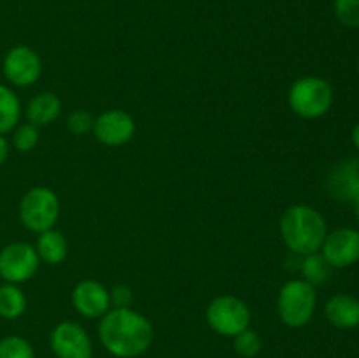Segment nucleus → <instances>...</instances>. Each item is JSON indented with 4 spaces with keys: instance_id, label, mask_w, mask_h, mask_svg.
Returning a JSON list of instances; mask_svg holds the SVG:
<instances>
[{
    "instance_id": "nucleus-1",
    "label": "nucleus",
    "mask_w": 359,
    "mask_h": 358,
    "mask_svg": "<svg viewBox=\"0 0 359 358\" xmlns=\"http://www.w3.org/2000/svg\"><path fill=\"white\" fill-rule=\"evenodd\" d=\"M98 336L111 354L118 358H133L151 346L153 326L149 319L130 307H114L102 316Z\"/></svg>"
},
{
    "instance_id": "nucleus-2",
    "label": "nucleus",
    "mask_w": 359,
    "mask_h": 358,
    "mask_svg": "<svg viewBox=\"0 0 359 358\" xmlns=\"http://www.w3.org/2000/svg\"><path fill=\"white\" fill-rule=\"evenodd\" d=\"M280 234L293 253L314 255L326 239V221L314 207L293 206L280 218Z\"/></svg>"
},
{
    "instance_id": "nucleus-3",
    "label": "nucleus",
    "mask_w": 359,
    "mask_h": 358,
    "mask_svg": "<svg viewBox=\"0 0 359 358\" xmlns=\"http://www.w3.org/2000/svg\"><path fill=\"white\" fill-rule=\"evenodd\" d=\"M287 102L294 114L302 116V118H321L332 107L333 90L328 81L321 79V77H300L291 86Z\"/></svg>"
},
{
    "instance_id": "nucleus-4",
    "label": "nucleus",
    "mask_w": 359,
    "mask_h": 358,
    "mask_svg": "<svg viewBox=\"0 0 359 358\" xmlns=\"http://www.w3.org/2000/svg\"><path fill=\"white\" fill-rule=\"evenodd\" d=\"M316 290L309 281L291 279L280 288L277 311L287 326L298 329L311 321L316 311Z\"/></svg>"
},
{
    "instance_id": "nucleus-5",
    "label": "nucleus",
    "mask_w": 359,
    "mask_h": 358,
    "mask_svg": "<svg viewBox=\"0 0 359 358\" xmlns=\"http://www.w3.org/2000/svg\"><path fill=\"white\" fill-rule=\"evenodd\" d=\"M58 197L53 193V190L44 188V186L32 188L21 199L20 218L28 230L37 232V234L49 230L58 220Z\"/></svg>"
},
{
    "instance_id": "nucleus-6",
    "label": "nucleus",
    "mask_w": 359,
    "mask_h": 358,
    "mask_svg": "<svg viewBox=\"0 0 359 358\" xmlns=\"http://www.w3.org/2000/svg\"><path fill=\"white\" fill-rule=\"evenodd\" d=\"M251 311L241 298L223 295L214 298L207 307V323L214 332L226 337H235L237 333L249 329Z\"/></svg>"
},
{
    "instance_id": "nucleus-7",
    "label": "nucleus",
    "mask_w": 359,
    "mask_h": 358,
    "mask_svg": "<svg viewBox=\"0 0 359 358\" xmlns=\"http://www.w3.org/2000/svg\"><path fill=\"white\" fill-rule=\"evenodd\" d=\"M39 267V255L34 246L14 242L0 251V277L11 284L30 279Z\"/></svg>"
},
{
    "instance_id": "nucleus-8",
    "label": "nucleus",
    "mask_w": 359,
    "mask_h": 358,
    "mask_svg": "<svg viewBox=\"0 0 359 358\" xmlns=\"http://www.w3.org/2000/svg\"><path fill=\"white\" fill-rule=\"evenodd\" d=\"M51 347L58 358H91L93 344L81 325L63 321L53 330Z\"/></svg>"
},
{
    "instance_id": "nucleus-9",
    "label": "nucleus",
    "mask_w": 359,
    "mask_h": 358,
    "mask_svg": "<svg viewBox=\"0 0 359 358\" xmlns=\"http://www.w3.org/2000/svg\"><path fill=\"white\" fill-rule=\"evenodd\" d=\"M4 76L16 86H30L41 77L42 63L28 46H16L4 58Z\"/></svg>"
},
{
    "instance_id": "nucleus-10",
    "label": "nucleus",
    "mask_w": 359,
    "mask_h": 358,
    "mask_svg": "<svg viewBox=\"0 0 359 358\" xmlns=\"http://www.w3.org/2000/svg\"><path fill=\"white\" fill-rule=\"evenodd\" d=\"M323 258L330 267L344 269L359 260V232L354 228H339L326 234L323 242Z\"/></svg>"
},
{
    "instance_id": "nucleus-11",
    "label": "nucleus",
    "mask_w": 359,
    "mask_h": 358,
    "mask_svg": "<svg viewBox=\"0 0 359 358\" xmlns=\"http://www.w3.org/2000/svg\"><path fill=\"white\" fill-rule=\"evenodd\" d=\"M93 130L97 139L105 146H121L126 144L135 133V121L125 111H105L95 119Z\"/></svg>"
},
{
    "instance_id": "nucleus-12",
    "label": "nucleus",
    "mask_w": 359,
    "mask_h": 358,
    "mask_svg": "<svg viewBox=\"0 0 359 358\" xmlns=\"http://www.w3.org/2000/svg\"><path fill=\"white\" fill-rule=\"evenodd\" d=\"M74 307L86 318H98L109 311L111 305V293L104 284L97 281H81L72 293Z\"/></svg>"
},
{
    "instance_id": "nucleus-13",
    "label": "nucleus",
    "mask_w": 359,
    "mask_h": 358,
    "mask_svg": "<svg viewBox=\"0 0 359 358\" xmlns=\"http://www.w3.org/2000/svg\"><path fill=\"white\" fill-rule=\"evenodd\" d=\"M330 192L339 200H349L359 195V160H346L337 165L328 179Z\"/></svg>"
},
{
    "instance_id": "nucleus-14",
    "label": "nucleus",
    "mask_w": 359,
    "mask_h": 358,
    "mask_svg": "<svg viewBox=\"0 0 359 358\" xmlns=\"http://www.w3.org/2000/svg\"><path fill=\"white\" fill-rule=\"evenodd\" d=\"M325 314L337 329L351 330L359 326V298L340 293L326 302Z\"/></svg>"
},
{
    "instance_id": "nucleus-15",
    "label": "nucleus",
    "mask_w": 359,
    "mask_h": 358,
    "mask_svg": "<svg viewBox=\"0 0 359 358\" xmlns=\"http://www.w3.org/2000/svg\"><path fill=\"white\" fill-rule=\"evenodd\" d=\"M60 111H62V102L56 97L55 93H39L37 97H34L30 100L27 107V118L32 125L41 126L48 125L53 119L58 118Z\"/></svg>"
},
{
    "instance_id": "nucleus-16",
    "label": "nucleus",
    "mask_w": 359,
    "mask_h": 358,
    "mask_svg": "<svg viewBox=\"0 0 359 358\" xmlns=\"http://www.w3.org/2000/svg\"><path fill=\"white\" fill-rule=\"evenodd\" d=\"M35 251H37L39 258L44 260L46 263H60L65 260L67 253H69V244L58 230L49 228V230L39 234Z\"/></svg>"
},
{
    "instance_id": "nucleus-17",
    "label": "nucleus",
    "mask_w": 359,
    "mask_h": 358,
    "mask_svg": "<svg viewBox=\"0 0 359 358\" xmlns=\"http://www.w3.org/2000/svg\"><path fill=\"white\" fill-rule=\"evenodd\" d=\"M27 309V298L16 284L0 286V316L6 319H14L21 316Z\"/></svg>"
},
{
    "instance_id": "nucleus-18",
    "label": "nucleus",
    "mask_w": 359,
    "mask_h": 358,
    "mask_svg": "<svg viewBox=\"0 0 359 358\" xmlns=\"http://www.w3.org/2000/svg\"><path fill=\"white\" fill-rule=\"evenodd\" d=\"M21 107L16 95L7 86L0 84V133L9 132L14 128L20 119Z\"/></svg>"
},
{
    "instance_id": "nucleus-19",
    "label": "nucleus",
    "mask_w": 359,
    "mask_h": 358,
    "mask_svg": "<svg viewBox=\"0 0 359 358\" xmlns=\"http://www.w3.org/2000/svg\"><path fill=\"white\" fill-rule=\"evenodd\" d=\"M0 358H35V354L28 340L11 336L0 340Z\"/></svg>"
},
{
    "instance_id": "nucleus-20",
    "label": "nucleus",
    "mask_w": 359,
    "mask_h": 358,
    "mask_svg": "<svg viewBox=\"0 0 359 358\" xmlns=\"http://www.w3.org/2000/svg\"><path fill=\"white\" fill-rule=\"evenodd\" d=\"M233 347L241 357L244 358H252L262 351V339L256 332L245 329L244 332L237 333L233 340Z\"/></svg>"
},
{
    "instance_id": "nucleus-21",
    "label": "nucleus",
    "mask_w": 359,
    "mask_h": 358,
    "mask_svg": "<svg viewBox=\"0 0 359 358\" xmlns=\"http://www.w3.org/2000/svg\"><path fill=\"white\" fill-rule=\"evenodd\" d=\"M335 14L346 27H359V0H335Z\"/></svg>"
},
{
    "instance_id": "nucleus-22",
    "label": "nucleus",
    "mask_w": 359,
    "mask_h": 358,
    "mask_svg": "<svg viewBox=\"0 0 359 358\" xmlns=\"http://www.w3.org/2000/svg\"><path fill=\"white\" fill-rule=\"evenodd\" d=\"M39 142V130L37 126L32 125V123H27V125H21L20 128L14 132L13 135V144L16 150L20 151H32Z\"/></svg>"
},
{
    "instance_id": "nucleus-23",
    "label": "nucleus",
    "mask_w": 359,
    "mask_h": 358,
    "mask_svg": "<svg viewBox=\"0 0 359 358\" xmlns=\"http://www.w3.org/2000/svg\"><path fill=\"white\" fill-rule=\"evenodd\" d=\"M328 262H326L323 256L314 255H307V260H305L304 265V272L307 276L309 283H321V281L326 279L328 276Z\"/></svg>"
},
{
    "instance_id": "nucleus-24",
    "label": "nucleus",
    "mask_w": 359,
    "mask_h": 358,
    "mask_svg": "<svg viewBox=\"0 0 359 358\" xmlns=\"http://www.w3.org/2000/svg\"><path fill=\"white\" fill-rule=\"evenodd\" d=\"M93 123H95V119L91 118L90 112L83 111V109H77V111H74L72 114L69 116V119H67V126L70 128V132L77 133V135L90 132V130L93 128Z\"/></svg>"
},
{
    "instance_id": "nucleus-25",
    "label": "nucleus",
    "mask_w": 359,
    "mask_h": 358,
    "mask_svg": "<svg viewBox=\"0 0 359 358\" xmlns=\"http://www.w3.org/2000/svg\"><path fill=\"white\" fill-rule=\"evenodd\" d=\"M111 304L116 307H128L132 304V290L128 286H116L111 291Z\"/></svg>"
},
{
    "instance_id": "nucleus-26",
    "label": "nucleus",
    "mask_w": 359,
    "mask_h": 358,
    "mask_svg": "<svg viewBox=\"0 0 359 358\" xmlns=\"http://www.w3.org/2000/svg\"><path fill=\"white\" fill-rule=\"evenodd\" d=\"M7 153H9V144H7L6 137H4L2 133H0V165H2L4 161H6Z\"/></svg>"
},
{
    "instance_id": "nucleus-27",
    "label": "nucleus",
    "mask_w": 359,
    "mask_h": 358,
    "mask_svg": "<svg viewBox=\"0 0 359 358\" xmlns=\"http://www.w3.org/2000/svg\"><path fill=\"white\" fill-rule=\"evenodd\" d=\"M353 142H354V146L359 150V123L354 126V130H353Z\"/></svg>"
},
{
    "instance_id": "nucleus-28",
    "label": "nucleus",
    "mask_w": 359,
    "mask_h": 358,
    "mask_svg": "<svg viewBox=\"0 0 359 358\" xmlns=\"http://www.w3.org/2000/svg\"><path fill=\"white\" fill-rule=\"evenodd\" d=\"M353 206H354V214H356V218L359 220V195H356L353 199Z\"/></svg>"
},
{
    "instance_id": "nucleus-29",
    "label": "nucleus",
    "mask_w": 359,
    "mask_h": 358,
    "mask_svg": "<svg viewBox=\"0 0 359 358\" xmlns=\"http://www.w3.org/2000/svg\"><path fill=\"white\" fill-rule=\"evenodd\" d=\"M358 69H359V65H358Z\"/></svg>"
}]
</instances>
